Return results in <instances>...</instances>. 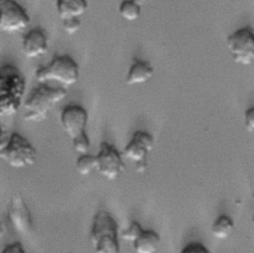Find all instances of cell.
Returning <instances> with one entry per match:
<instances>
[{
  "instance_id": "obj_14",
  "label": "cell",
  "mask_w": 254,
  "mask_h": 253,
  "mask_svg": "<svg viewBox=\"0 0 254 253\" xmlns=\"http://www.w3.org/2000/svg\"><path fill=\"white\" fill-rule=\"evenodd\" d=\"M86 0H57L56 10L59 18L63 21L80 18L87 10Z\"/></svg>"
},
{
  "instance_id": "obj_5",
  "label": "cell",
  "mask_w": 254,
  "mask_h": 253,
  "mask_svg": "<svg viewBox=\"0 0 254 253\" xmlns=\"http://www.w3.org/2000/svg\"><path fill=\"white\" fill-rule=\"evenodd\" d=\"M89 239L95 253H120L118 223L105 210H99L92 219Z\"/></svg>"
},
{
  "instance_id": "obj_25",
  "label": "cell",
  "mask_w": 254,
  "mask_h": 253,
  "mask_svg": "<svg viewBox=\"0 0 254 253\" xmlns=\"http://www.w3.org/2000/svg\"><path fill=\"white\" fill-rule=\"evenodd\" d=\"M252 200H253V202H254V192H253V194H252ZM252 222H253V224H254V216H253V218H252Z\"/></svg>"
},
{
  "instance_id": "obj_10",
  "label": "cell",
  "mask_w": 254,
  "mask_h": 253,
  "mask_svg": "<svg viewBox=\"0 0 254 253\" xmlns=\"http://www.w3.org/2000/svg\"><path fill=\"white\" fill-rule=\"evenodd\" d=\"M0 30L6 34H16L28 28L31 19L27 11L15 0H0Z\"/></svg>"
},
{
  "instance_id": "obj_16",
  "label": "cell",
  "mask_w": 254,
  "mask_h": 253,
  "mask_svg": "<svg viewBox=\"0 0 254 253\" xmlns=\"http://www.w3.org/2000/svg\"><path fill=\"white\" fill-rule=\"evenodd\" d=\"M234 230V222L232 218L226 214L219 215L211 224V234L220 240L228 238Z\"/></svg>"
},
{
  "instance_id": "obj_6",
  "label": "cell",
  "mask_w": 254,
  "mask_h": 253,
  "mask_svg": "<svg viewBox=\"0 0 254 253\" xmlns=\"http://www.w3.org/2000/svg\"><path fill=\"white\" fill-rule=\"evenodd\" d=\"M79 78V66L68 55L56 56L50 63L41 66L36 71V79L40 83L55 81L67 87L75 84Z\"/></svg>"
},
{
  "instance_id": "obj_11",
  "label": "cell",
  "mask_w": 254,
  "mask_h": 253,
  "mask_svg": "<svg viewBox=\"0 0 254 253\" xmlns=\"http://www.w3.org/2000/svg\"><path fill=\"white\" fill-rule=\"evenodd\" d=\"M8 219L16 232L28 235L33 230V218L30 209L19 194L13 195L7 205Z\"/></svg>"
},
{
  "instance_id": "obj_13",
  "label": "cell",
  "mask_w": 254,
  "mask_h": 253,
  "mask_svg": "<svg viewBox=\"0 0 254 253\" xmlns=\"http://www.w3.org/2000/svg\"><path fill=\"white\" fill-rule=\"evenodd\" d=\"M155 69L151 63L139 59H134L126 75L128 85H136L149 81L154 75Z\"/></svg>"
},
{
  "instance_id": "obj_9",
  "label": "cell",
  "mask_w": 254,
  "mask_h": 253,
  "mask_svg": "<svg viewBox=\"0 0 254 253\" xmlns=\"http://www.w3.org/2000/svg\"><path fill=\"white\" fill-rule=\"evenodd\" d=\"M95 157L97 173L108 181H115L125 170L122 153L108 142L104 141L100 144L99 152Z\"/></svg>"
},
{
  "instance_id": "obj_12",
  "label": "cell",
  "mask_w": 254,
  "mask_h": 253,
  "mask_svg": "<svg viewBox=\"0 0 254 253\" xmlns=\"http://www.w3.org/2000/svg\"><path fill=\"white\" fill-rule=\"evenodd\" d=\"M48 46V38L44 30L35 28L23 37L22 52L28 59H36L46 54Z\"/></svg>"
},
{
  "instance_id": "obj_24",
  "label": "cell",
  "mask_w": 254,
  "mask_h": 253,
  "mask_svg": "<svg viewBox=\"0 0 254 253\" xmlns=\"http://www.w3.org/2000/svg\"><path fill=\"white\" fill-rule=\"evenodd\" d=\"M133 1H134V2H136L137 4H139L140 6H142V5L146 2V0H133Z\"/></svg>"
},
{
  "instance_id": "obj_17",
  "label": "cell",
  "mask_w": 254,
  "mask_h": 253,
  "mask_svg": "<svg viewBox=\"0 0 254 253\" xmlns=\"http://www.w3.org/2000/svg\"><path fill=\"white\" fill-rule=\"evenodd\" d=\"M142 6L134 2L133 0H123L119 5V14L126 21L137 20L142 12Z\"/></svg>"
},
{
  "instance_id": "obj_4",
  "label": "cell",
  "mask_w": 254,
  "mask_h": 253,
  "mask_svg": "<svg viewBox=\"0 0 254 253\" xmlns=\"http://www.w3.org/2000/svg\"><path fill=\"white\" fill-rule=\"evenodd\" d=\"M60 121L64 131L70 138L74 151L80 155L88 154L90 140L85 131L88 121V113L85 108L78 104L66 105L61 112Z\"/></svg>"
},
{
  "instance_id": "obj_21",
  "label": "cell",
  "mask_w": 254,
  "mask_h": 253,
  "mask_svg": "<svg viewBox=\"0 0 254 253\" xmlns=\"http://www.w3.org/2000/svg\"><path fill=\"white\" fill-rule=\"evenodd\" d=\"M81 21L80 18H74L63 21V28L67 35H73L80 29Z\"/></svg>"
},
{
  "instance_id": "obj_19",
  "label": "cell",
  "mask_w": 254,
  "mask_h": 253,
  "mask_svg": "<svg viewBox=\"0 0 254 253\" xmlns=\"http://www.w3.org/2000/svg\"><path fill=\"white\" fill-rule=\"evenodd\" d=\"M142 230H143V228L138 221H132L131 224L129 225V227L126 228L121 233V238L124 239L125 241L133 243V241L140 235Z\"/></svg>"
},
{
  "instance_id": "obj_1",
  "label": "cell",
  "mask_w": 254,
  "mask_h": 253,
  "mask_svg": "<svg viewBox=\"0 0 254 253\" xmlns=\"http://www.w3.org/2000/svg\"><path fill=\"white\" fill-rule=\"evenodd\" d=\"M26 79L13 64L0 67V115L11 117L24 105Z\"/></svg>"
},
{
  "instance_id": "obj_2",
  "label": "cell",
  "mask_w": 254,
  "mask_h": 253,
  "mask_svg": "<svg viewBox=\"0 0 254 253\" xmlns=\"http://www.w3.org/2000/svg\"><path fill=\"white\" fill-rule=\"evenodd\" d=\"M66 96L64 87H54L47 83L36 87L24 101L23 117L26 121L41 122Z\"/></svg>"
},
{
  "instance_id": "obj_3",
  "label": "cell",
  "mask_w": 254,
  "mask_h": 253,
  "mask_svg": "<svg viewBox=\"0 0 254 253\" xmlns=\"http://www.w3.org/2000/svg\"><path fill=\"white\" fill-rule=\"evenodd\" d=\"M0 157L10 167L23 169L33 166L36 163L38 153L27 138L17 132L6 134L2 129Z\"/></svg>"
},
{
  "instance_id": "obj_20",
  "label": "cell",
  "mask_w": 254,
  "mask_h": 253,
  "mask_svg": "<svg viewBox=\"0 0 254 253\" xmlns=\"http://www.w3.org/2000/svg\"><path fill=\"white\" fill-rule=\"evenodd\" d=\"M180 253H210V251L202 243L194 241V242L188 243L181 250Z\"/></svg>"
},
{
  "instance_id": "obj_22",
  "label": "cell",
  "mask_w": 254,
  "mask_h": 253,
  "mask_svg": "<svg viewBox=\"0 0 254 253\" xmlns=\"http://www.w3.org/2000/svg\"><path fill=\"white\" fill-rule=\"evenodd\" d=\"M244 126L249 132H254V107H250L244 112Z\"/></svg>"
},
{
  "instance_id": "obj_18",
  "label": "cell",
  "mask_w": 254,
  "mask_h": 253,
  "mask_svg": "<svg viewBox=\"0 0 254 253\" xmlns=\"http://www.w3.org/2000/svg\"><path fill=\"white\" fill-rule=\"evenodd\" d=\"M76 172L81 176H88L93 170H96V157L91 154L80 155L75 163Z\"/></svg>"
},
{
  "instance_id": "obj_8",
  "label": "cell",
  "mask_w": 254,
  "mask_h": 253,
  "mask_svg": "<svg viewBox=\"0 0 254 253\" xmlns=\"http://www.w3.org/2000/svg\"><path fill=\"white\" fill-rule=\"evenodd\" d=\"M155 140L152 134L147 131L137 130L122 151L124 159L134 165L137 173H144L147 169V157L152 151Z\"/></svg>"
},
{
  "instance_id": "obj_7",
  "label": "cell",
  "mask_w": 254,
  "mask_h": 253,
  "mask_svg": "<svg viewBox=\"0 0 254 253\" xmlns=\"http://www.w3.org/2000/svg\"><path fill=\"white\" fill-rule=\"evenodd\" d=\"M226 47L232 60L241 65H249L254 62V29L242 27L226 38Z\"/></svg>"
},
{
  "instance_id": "obj_15",
  "label": "cell",
  "mask_w": 254,
  "mask_h": 253,
  "mask_svg": "<svg viewBox=\"0 0 254 253\" xmlns=\"http://www.w3.org/2000/svg\"><path fill=\"white\" fill-rule=\"evenodd\" d=\"M160 235L152 229H143L140 235L133 241L135 253H156L160 247Z\"/></svg>"
},
{
  "instance_id": "obj_23",
  "label": "cell",
  "mask_w": 254,
  "mask_h": 253,
  "mask_svg": "<svg viewBox=\"0 0 254 253\" xmlns=\"http://www.w3.org/2000/svg\"><path fill=\"white\" fill-rule=\"evenodd\" d=\"M2 253H26L25 249L21 242H13L5 246V248L2 250Z\"/></svg>"
}]
</instances>
